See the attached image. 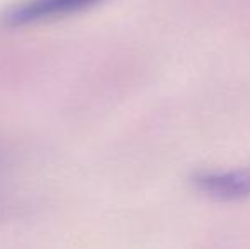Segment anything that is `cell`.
<instances>
[{
    "label": "cell",
    "instance_id": "cell-1",
    "mask_svg": "<svg viewBox=\"0 0 250 249\" xmlns=\"http://www.w3.org/2000/svg\"><path fill=\"white\" fill-rule=\"evenodd\" d=\"M102 0H22L2 16V23L9 27L29 26L34 23L60 19L96 5Z\"/></svg>",
    "mask_w": 250,
    "mask_h": 249
},
{
    "label": "cell",
    "instance_id": "cell-2",
    "mask_svg": "<svg viewBox=\"0 0 250 249\" xmlns=\"http://www.w3.org/2000/svg\"><path fill=\"white\" fill-rule=\"evenodd\" d=\"M201 191L223 200H235L250 195V169L238 173H209L196 178Z\"/></svg>",
    "mask_w": 250,
    "mask_h": 249
}]
</instances>
